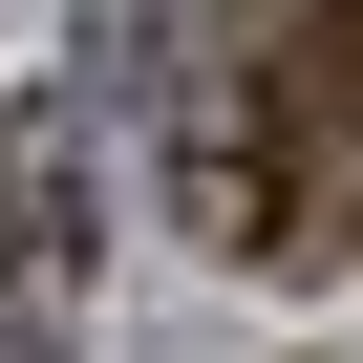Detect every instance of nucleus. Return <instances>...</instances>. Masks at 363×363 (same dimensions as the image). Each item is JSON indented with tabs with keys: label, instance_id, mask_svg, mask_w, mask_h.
I'll return each mask as SVG.
<instances>
[{
	"label": "nucleus",
	"instance_id": "f257e3e1",
	"mask_svg": "<svg viewBox=\"0 0 363 363\" xmlns=\"http://www.w3.org/2000/svg\"><path fill=\"white\" fill-rule=\"evenodd\" d=\"M86 235H107V193H86V107H0V299L65 320Z\"/></svg>",
	"mask_w": 363,
	"mask_h": 363
}]
</instances>
